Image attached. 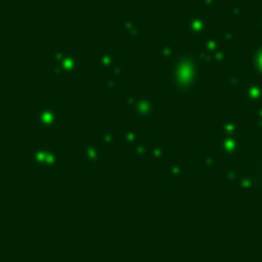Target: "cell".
Here are the masks:
<instances>
[{
	"label": "cell",
	"instance_id": "obj_1",
	"mask_svg": "<svg viewBox=\"0 0 262 262\" xmlns=\"http://www.w3.org/2000/svg\"><path fill=\"white\" fill-rule=\"evenodd\" d=\"M260 66H262V55H260Z\"/></svg>",
	"mask_w": 262,
	"mask_h": 262
}]
</instances>
